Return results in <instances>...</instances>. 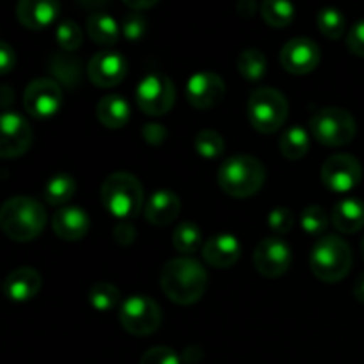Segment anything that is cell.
<instances>
[{"label": "cell", "instance_id": "1", "mask_svg": "<svg viewBox=\"0 0 364 364\" xmlns=\"http://www.w3.org/2000/svg\"><path fill=\"white\" fill-rule=\"evenodd\" d=\"M160 287L166 297L174 304L191 306L205 295L208 287V274L201 263L181 256L164 265L160 272Z\"/></svg>", "mask_w": 364, "mask_h": 364}, {"label": "cell", "instance_id": "2", "mask_svg": "<svg viewBox=\"0 0 364 364\" xmlns=\"http://www.w3.org/2000/svg\"><path fill=\"white\" fill-rule=\"evenodd\" d=\"M46 226V210L28 196L11 198L0 206V228L14 242H31Z\"/></svg>", "mask_w": 364, "mask_h": 364}, {"label": "cell", "instance_id": "3", "mask_svg": "<svg viewBox=\"0 0 364 364\" xmlns=\"http://www.w3.org/2000/svg\"><path fill=\"white\" fill-rule=\"evenodd\" d=\"M267 180L265 166L256 156L233 155L226 159L217 173L219 187L231 198L245 199L255 196Z\"/></svg>", "mask_w": 364, "mask_h": 364}, {"label": "cell", "instance_id": "4", "mask_svg": "<svg viewBox=\"0 0 364 364\" xmlns=\"http://www.w3.org/2000/svg\"><path fill=\"white\" fill-rule=\"evenodd\" d=\"M309 267L322 283H338L352 269L350 245L338 235H326L315 242L309 252Z\"/></svg>", "mask_w": 364, "mask_h": 364}, {"label": "cell", "instance_id": "5", "mask_svg": "<svg viewBox=\"0 0 364 364\" xmlns=\"http://www.w3.org/2000/svg\"><path fill=\"white\" fill-rule=\"evenodd\" d=\"M102 203L110 215L121 220H130L141 213L144 205V191L134 174L114 173L103 181Z\"/></svg>", "mask_w": 364, "mask_h": 364}, {"label": "cell", "instance_id": "6", "mask_svg": "<svg viewBox=\"0 0 364 364\" xmlns=\"http://www.w3.org/2000/svg\"><path fill=\"white\" fill-rule=\"evenodd\" d=\"M247 116L252 128L259 134H276L288 117V102L283 92L274 87H259L251 95Z\"/></svg>", "mask_w": 364, "mask_h": 364}, {"label": "cell", "instance_id": "7", "mask_svg": "<svg viewBox=\"0 0 364 364\" xmlns=\"http://www.w3.org/2000/svg\"><path fill=\"white\" fill-rule=\"evenodd\" d=\"M309 127H311L313 137L320 144L329 146V148L350 144L358 132L354 116L340 107H327L315 112V116L309 121Z\"/></svg>", "mask_w": 364, "mask_h": 364}, {"label": "cell", "instance_id": "8", "mask_svg": "<svg viewBox=\"0 0 364 364\" xmlns=\"http://www.w3.org/2000/svg\"><path fill=\"white\" fill-rule=\"evenodd\" d=\"M119 322L134 336H149L162 323V309L148 295H130L121 304Z\"/></svg>", "mask_w": 364, "mask_h": 364}, {"label": "cell", "instance_id": "9", "mask_svg": "<svg viewBox=\"0 0 364 364\" xmlns=\"http://www.w3.org/2000/svg\"><path fill=\"white\" fill-rule=\"evenodd\" d=\"M137 105L141 107L142 112L148 116H164L171 112L176 102V87L173 80L164 75L151 73L146 75L137 85L135 91Z\"/></svg>", "mask_w": 364, "mask_h": 364}, {"label": "cell", "instance_id": "10", "mask_svg": "<svg viewBox=\"0 0 364 364\" xmlns=\"http://www.w3.org/2000/svg\"><path fill=\"white\" fill-rule=\"evenodd\" d=\"M320 180L329 191L345 194L361 183L363 166L355 156L347 155V153L333 155L323 162Z\"/></svg>", "mask_w": 364, "mask_h": 364}, {"label": "cell", "instance_id": "11", "mask_svg": "<svg viewBox=\"0 0 364 364\" xmlns=\"http://www.w3.org/2000/svg\"><path fill=\"white\" fill-rule=\"evenodd\" d=\"M63 105V89L52 78H36L23 92V107L36 119L55 116Z\"/></svg>", "mask_w": 364, "mask_h": 364}, {"label": "cell", "instance_id": "12", "mask_svg": "<svg viewBox=\"0 0 364 364\" xmlns=\"http://www.w3.org/2000/svg\"><path fill=\"white\" fill-rule=\"evenodd\" d=\"M32 128L23 116L16 112L0 114V159H18L32 144Z\"/></svg>", "mask_w": 364, "mask_h": 364}, {"label": "cell", "instance_id": "13", "mask_svg": "<svg viewBox=\"0 0 364 364\" xmlns=\"http://www.w3.org/2000/svg\"><path fill=\"white\" fill-rule=\"evenodd\" d=\"M256 270L262 276L276 279L288 272L291 265V249L281 238H263L255 249L252 256Z\"/></svg>", "mask_w": 364, "mask_h": 364}, {"label": "cell", "instance_id": "14", "mask_svg": "<svg viewBox=\"0 0 364 364\" xmlns=\"http://www.w3.org/2000/svg\"><path fill=\"white\" fill-rule=\"evenodd\" d=\"M185 95L194 109L208 110L223 102L224 95H226V85L217 73L201 71L188 78Z\"/></svg>", "mask_w": 364, "mask_h": 364}, {"label": "cell", "instance_id": "15", "mask_svg": "<svg viewBox=\"0 0 364 364\" xmlns=\"http://www.w3.org/2000/svg\"><path fill=\"white\" fill-rule=\"evenodd\" d=\"M320 48L309 38H294L281 50V66L291 75H308L320 64Z\"/></svg>", "mask_w": 364, "mask_h": 364}, {"label": "cell", "instance_id": "16", "mask_svg": "<svg viewBox=\"0 0 364 364\" xmlns=\"http://www.w3.org/2000/svg\"><path fill=\"white\" fill-rule=\"evenodd\" d=\"M128 64L124 57L117 52H100L92 55L87 64V77L96 87H114L127 77Z\"/></svg>", "mask_w": 364, "mask_h": 364}, {"label": "cell", "instance_id": "17", "mask_svg": "<svg viewBox=\"0 0 364 364\" xmlns=\"http://www.w3.org/2000/svg\"><path fill=\"white\" fill-rule=\"evenodd\" d=\"M59 11V0H20L16 6V18L23 27L41 31L57 20Z\"/></svg>", "mask_w": 364, "mask_h": 364}, {"label": "cell", "instance_id": "18", "mask_svg": "<svg viewBox=\"0 0 364 364\" xmlns=\"http://www.w3.org/2000/svg\"><path fill=\"white\" fill-rule=\"evenodd\" d=\"M89 215L78 206H63L52 219L53 233L66 242H78L87 235Z\"/></svg>", "mask_w": 364, "mask_h": 364}, {"label": "cell", "instance_id": "19", "mask_svg": "<svg viewBox=\"0 0 364 364\" xmlns=\"http://www.w3.org/2000/svg\"><path fill=\"white\" fill-rule=\"evenodd\" d=\"M242 247L233 235H215L203 247V258L215 269H230L240 258Z\"/></svg>", "mask_w": 364, "mask_h": 364}, {"label": "cell", "instance_id": "20", "mask_svg": "<svg viewBox=\"0 0 364 364\" xmlns=\"http://www.w3.org/2000/svg\"><path fill=\"white\" fill-rule=\"evenodd\" d=\"M181 212V201L173 191H156L144 206V217L153 226H169Z\"/></svg>", "mask_w": 364, "mask_h": 364}, {"label": "cell", "instance_id": "21", "mask_svg": "<svg viewBox=\"0 0 364 364\" xmlns=\"http://www.w3.org/2000/svg\"><path fill=\"white\" fill-rule=\"evenodd\" d=\"M41 276L31 267H20L7 276L4 291L14 302H27L34 299L41 290Z\"/></svg>", "mask_w": 364, "mask_h": 364}, {"label": "cell", "instance_id": "22", "mask_svg": "<svg viewBox=\"0 0 364 364\" xmlns=\"http://www.w3.org/2000/svg\"><path fill=\"white\" fill-rule=\"evenodd\" d=\"M333 224L340 233L352 235L364 228V201L358 198H345L333 208Z\"/></svg>", "mask_w": 364, "mask_h": 364}, {"label": "cell", "instance_id": "23", "mask_svg": "<svg viewBox=\"0 0 364 364\" xmlns=\"http://www.w3.org/2000/svg\"><path fill=\"white\" fill-rule=\"evenodd\" d=\"M96 117L107 128H123L130 121V105L119 95H107L96 105Z\"/></svg>", "mask_w": 364, "mask_h": 364}, {"label": "cell", "instance_id": "24", "mask_svg": "<svg viewBox=\"0 0 364 364\" xmlns=\"http://www.w3.org/2000/svg\"><path fill=\"white\" fill-rule=\"evenodd\" d=\"M50 73L57 80V84H63L64 87L73 89L80 84L82 75H84V68L82 63L70 52L55 53L50 60Z\"/></svg>", "mask_w": 364, "mask_h": 364}, {"label": "cell", "instance_id": "25", "mask_svg": "<svg viewBox=\"0 0 364 364\" xmlns=\"http://www.w3.org/2000/svg\"><path fill=\"white\" fill-rule=\"evenodd\" d=\"M85 31L92 43L100 46H114L119 41L121 36V27L117 25V21L105 13L91 14L85 23Z\"/></svg>", "mask_w": 364, "mask_h": 364}, {"label": "cell", "instance_id": "26", "mask_svg": "<svg viewBox=\"0 0 364 364\" xmlns=\"http://www.w3.org/2000/svg\"><path fill=\"white\" fill-rule=\"evenodd\" d=\"M311 139L306 128L302 127H290L284 130L283 137L279 141V149L284 159L288 160H301L308 155Z\"/></svg>", "mask_w": 364, "mask_h": 364}, {"label": "cell", "instance_id": "27", "mask_svg": "<svg viewBox=\"0 0 364 364\" xmlns=\"http://www.w3.org/2000/svg\"><path fill=\"white\" fill-rule=\"evenodd\" d=\"M77 192V183H75V178L70 174H55L53 178H50L45 185V201L52 206H63L70 201L71 198Z\"/></svg>", "mask_w": 364, "mask_h": 364}, {"label": "cell", "instance_id": "28", "mask_svg": "<svg viewBox=\"0 0 364 364\" xmlns=\"http://www.w3.org/2000/svg\"><path fill=\"white\" fill-rule=\"evenodd\" d=\"M262 16L270 27L284 28L294 21L295 6L291 0H263Z\"/></svg>", "mask_w": 364, "mask_h": 364}, {"label": "cell", "instance_id": "29", "mask_svg": "<svg viewBox=\"0 0 364 364\" xmlns=\"http://www.w3.org/2000/svg\"><path fill=\"white\" fill-rule=\"evenodd\" d=\"M238 73L249 82H258L267 73V57L265 53L256 48H247L238 55L237 60Z\"/></svg>", "mask_w": 364, "mask_h": 364}, {"label": "cell", "instance_id": "30", "mask_svg": "<svg viewBox=\"0 0 364 364\" xmlns=\"http://www.w3.org/2000/svg\"><path fill=\"white\" fill-rule=\"evenodd\" d=\"M316 25H318V31L322 32L326 38L340 39L345 34V27H347V21H345L343 13L336 7H323L316 14Z\"/></svg>", "mask_w": 364, "mask_h": 364}, {"label": "cell", "instance_id": "31", "mask_svg": "<svg viewBox=\"0 0 364 364\" xmlns=\"http://www.w3.org/2000/svg\"><path fill=\"white\" fill-rule=\"evenodd\" d=\"M173 245L180 255H194L201 245V230L194 223H183L174 230Z\"/></svg>", "mask_w": 364, "mask_h": 364}, {"label": "cell", "instance_id": "32", "mask_svg": "<svg viewBox=\"0 0 364 364\" xmlns=\"http://www.w3.org/2000/svg\"><path fill=\"white\" fill-rule=\"evenodd\" d=\"M119 301L121 294L119 290H117V287H114L112 283H107V281L96 283L95 287L89 290V302H91V306L96 311H110V309H114L119 304Z\"/></svg>", "mask_w": 364, "mask_h": 364}, {"label": "cell", "instance_id": "33", "mask_svg": "<svg viewBox=\"0 0 364 364\" xmlns=\"http://www.w3.org/2000/svg\"><path fill=\"white\" fill-rule=\"evenodd\" d=\"M194 148L203 159H219L224 153V139L219 132L215 130H201L198 135H196Z\"/></svg>", "mask_w": 364, "mask_h": 364}, {"label": "cell", "instance_id": "34", "mask_svg": "<svg viewBox=\"0 0 364 364\" xmlns=\"http://www.w3.org/2000/svg\"><path fill=\"white\" fill-rule=\"evenodd\" d=\"M55 39L64 52H75V50H78L82 46L84 34H82V28L75 21L66 20L63 23H59V27H57Z\"/></svg>", "mask_w": 364, "mask_h": 364}, {"label": "cell", "instance_id": "35", "mask_svg": "<svg viewBox=\"0 0 364 364\" xmlns=\"http://www.w3.org/2000/svg\"><path fill=\"white\" fill-rule=\"evenodd\" d=\"M329 224V217H327L326 210L322 206H308L302 210L301 213V226L306 233L309 235H322L327 230Z\"/></svg>", "mask_w": 364, "mask_h": 364}, {"label": "cell", "instance_id": "36", "mask_svg": "<svg viewBox=\"0 0 364 364\" xmlns=\"http://www.w3.org/2000/svg\"><path fill=\"white\" fill-rule=\"evenodd\" d=\"M146 31H148V23H146V18L141 13H130L123 18L121 34L128 41H139V39L144 38Z\"/></svg>", "mask_w": 364, "mask_h": 364}, {"label": "cell", "instance_id": "37", "mask_svg": "<svg viewBox=\"0 0 364 364\" xmlns=\"http://www.w3.org/2000/svg\"><path fill=\"white\" fill-rule=\"evenodd\" d=\"M269 226L274 233L277 235H287L290 233L291 228L295 224V215L290 208H284V206H277L272 212L269 213Z\"/></svg>", "mask_w": 364, "mask_h": 364}, {"label": "cell", "instance_id": "38", "mask_svg": "<svg viewBox=\"0 0 364 364\" xmlns=\"http://www.w3.org/2000/svg\"><path fill=\"white\" fill-rule=\"evenodd\" d=\"M139 364H181L176 352L169 347H155L149 348L141 358Z\"/></svg>", "mask_w": 364, "mask_h": 364}, {"label": "cell", "instance_id": "39", "mask_svg": "<svg viewBox=\"0 0 364 364\" xmlns=\"http://www.w3.org/2000/svg\"><path fill=\"white\" fill-rule=\"evenodd\" d=\"M347 46L354 55L363 57L364 59V18L348 31Z\"/></svg>", "mask_w": 364, "mask_h": 364}, {"label": "cell", "instance_id": "40", "mask_svg": "<svg viewBox=\"0 0 364 364\" xmlns=\"http://www.w3.org/2000/svg\"><path fill=\"white\" fill-rule=\"evenodd\" d=\"M112 237L117 245H124V247H127V245L134 244L135 237H137V231H135V228L132 226L128 220H123V223H119L114 228Z\"/></svg>", "mask_w": 364, "mask_h": 364}, {"label": "cell", "instance_id": "41", "mask_svg": "<svg viewBox=\"0 0 364 364\" xmlns=\"http://www.w3.org/2000/svg\"><path fill=\"white\" fill-rule=\"evenodd\" d=\"M16 66V52L6 41H0V75H7Z\"/></svg>", "mask_w": 364, "mask_h": 364}, {"label": "cell", "instance_id": "42", "mask_svg": "<svg viewBox=\"0 0 364 364\" xmlns=\"http://www.w3.org/2000/svg\"><path fill=\"white\" fill-rule=\"evenodd\" d=\"M142 137H144V141L148 142V144L159 146L166 141L167 130L162 127V124L148 123L144 124V128H142Z\"/></svg>", "mask_w": 364, "mask_h": 364}, {"label": "cell", "instance_id": "43", "mask_svg": "<svg viewBox=\"0 0 364 364\" xmlns=\"http://www.w3.org/2000/svg\"><path fill=\"white\" fill-rule=\"evenodd\" d=\"M123 2L134 11H146V9H151L153 6H156L159 0H123Z\"/></svg>", "mask_w": 364, "mask_h": 364}, {"label": "cell", "instance_id": "44", "mask_svg": "<svg viewBox=\"0 0 364 364\" xmlns=\"http://www.w3.org/2000/svg\"><path fill=\"white\" fill-rule=\"evenodd\" d=\"M238 11H240V14L249 18L256 11V4L252 2V0H240V2H238Z\"/></svg>", "mask_w": 364, "mask_h": 364}, {"label": "cell", "instance_id": "45", "mask_svg": "<svg viewBox=\"0 0 364 364\" xmlns=\"http://www.w3.org/2000/svg\"><path fill=\"white\" fill-rule=\"evenodd\" d=\"M354 297L358 299L359 302H363L364 304V272L361 276L355 279V284H354Z\"/></svg>", "mask_w": 364, "mask_h": 364}, {"label": "cell", "instance_id": "46", "mask_svg": "<svg viewBox=\"0 0 364 364\" xmlns=\"http://www.w3.org/2000/svg\"><path fill=\"white\" fill-rule=\"evenodd\" d=\"M78 4H82L84 7H89V9H98V7L105 6L109 0H77Z\"/></svg>", "mask_w": 364, "mask_h": 364}, {"label": "cell", "instance_id": "47", "mask_svg": "<svg viewBox=\"0 0 364 364\" xmlns=\"http://www.w3.org/2000/svg\"><path fill=\"white\" fill-rule=\"evenodd\" d=\"M361 252H363V258H364V238H363V244H361Z\"/></svg>", "mask_w": 364, "mask_h": 364}]
</instances>
